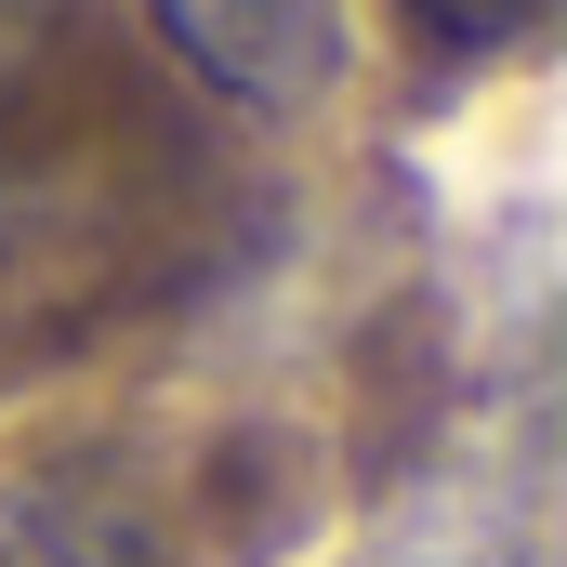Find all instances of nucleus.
I'll return each instance as SVG.
<instances>
[{
  "label": "nucleus",
  "instance_id": "f257e3e1",
  "mask_svg": "<svg viewBox=\"0 0 567 567\" xmlns=\"http://www.w3.org/2000/svg\"><path fill=\"white\" fill-rule=\"evenodd\" d=\"M158 40L225 93V106H303L330 66H343V13H303V0H265V13H212V0H172Z\"/></svg>",
  "mask_w": 567,
  "mask_h": 567
},
{
  "label": "nucleus",
  "instance_id": "f03ea898",
  "mask_svg": "<svg viewBox=\"0 0 567 567\" xmlns=\"http://www.w3.org/2000/svg\"><path fill=\"white\" fill-rule=\"evenodd\" d=\"M0 567H120V542L66 502H0Z\"/></svg>",
  "mask_w": 567,
  "mask_h": 567
},
{
  "label": "nucleus",
  "instance_id": "7ed1b4c3",
  "mask_svg": "<svg viewBox=\"0 0 567 567\" xmlns=\"http://www.w3.org/2000/svg\"><path fill=\"white\" fill-rule=\"evenodd\" d=\"M410 40H423V53H502V40H542V13H410Z\"/></svg>",
  "mask_w": 567,
  "mask_h": 567
}]
</instances>
